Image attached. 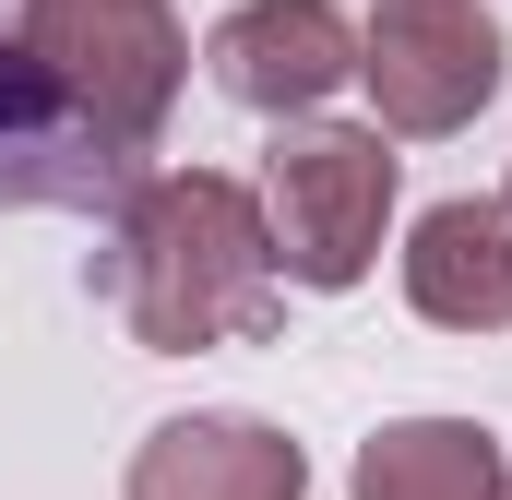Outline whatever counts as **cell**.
I'll return each mask as SVG.
<instances>
[{
  "label": "cell",
  "instance_id": "4",
  "mask_svg": "<svg viewBox=\"0 0 512 500\" xmlns=\"http://www.w3.org/2000/svg\"><path fill=\"white\" fill-rule=\"evenodd\" d=\"M358 72L393 131H465L501 96V24L477 0H382L358 24Z\"/></svg>",
  "mask_w": 512,
  "mask_h": 500
},
{
  "label": "cell",
  "instance_id": "6",
  "mask_svg": "<svg viewBox=\"0 0 512 500\" xmlns=\"http://www.w3.org/2000/svg\"><path fill=\"white\" fill-rule=\"evenodd\" d=\"M310 465L262 417H179L131 453V500H298Z\"/></svg>",
  "mask_w": 512,
  "mask_h": 500
},
{
  "label": "cell",
  "instance_id": "2",
  "mask_svg": "<svg viewBox=\"0 0 512 500\" xmlns=\"http://www.w3.org/2000/svg\"><path fill=\"white\" fill-rule=\"evenodd\" d=\"M24 60L72 96V120L108 155H143L179 108V12L167 0H24Z\"/></svg>",
  "mask_w": 512,
  "mask_h": 500
},
{
  "label": "cell",
  "instance_id": "1",
  "mask_svg": "<svg viewBox=\"0 0 512 500\" xmlns=\"http://www.w3.org/2000/svg\"><path fill=\"white\" fill-rule=\"evenodd\" d=\"M131 250V334L191 358V346H227L274 322V227L239 179L215 167H179V179H143L120 215Z\"/></svg>",
  "mask_w": 512,
  "mask_h": 500
},
{
  "label": "cell",
  "instance_id": "7",
  "mask_svg": "<svg viewBox=\"0 0 512 500\" xmlns=\"http://www.w3.org/2000/svg\"><path fill=\"white\" fill-rule=\"evenodd\" d=\"M405 298L453 334L512 322V203H429L405 239Z\"/></svg>",
  "mask_w": 512,
  "mask_h": 500
},
{
  "label": "cell",
  "instance_id": "3",
  "mask_svg": "<svg viewBox=\"0 0 512 500\" xmlns=\"http://www.w3.org/2000/svg\"><path fill=\"white\" fill-rule=\"evenodd\" d=\"M393 215V155L382 131H346V120H298L274 143V274L298 286H358L370 250H382Z\"/></svg>",
  "mask_w": 512,
  "mask_h": 500
},
{
  "label": "cell",
  "instance_id": "10",
  "mask_svg": "<svg viewBox=\"0 0 512 500\" xmlns=\"http://www.w3.org/2000/svg\"><path fill=\"white\" fill-rule=\"evenodd\" d=\"M501 500H512V489H501Z\"/></svg>",
  "mask_w": 512,
  "mask_h": 500
},
{
  "label": "cell",
  "instance_id": "9",
  "mask_svg": "<svg viewBox=\"0 0 512 500\" xmlns=\"http://www.w3.org/2000/svg\"><path fill=\"white\" fill-rule=\"evenodd\" d=\"M501 441L477 417H405L358 441V500H501Z\"/></svg>",
  "mask_w": 512,
  "mask_h": 500
},
{
  "label": "cell",
  "instance_id": "5",
  "mask_svg": "<svg viewBox=\"0 0 512 500\" xmlns=\"http://www.w3.org/2000/svg\"><path fill=\"white\" fill-rule=\"evenodd\" d=\"M215 84L262 108V120H298V108H322L346 72H358V24L334 12V0H251V12H227L215 24Z\"/></svg>",
  "mask_w": 512,
  "mask_h": 500
},
{
  "label": "cell",
  "instance_id": "8",
  "mask_svg": "<svg viewBox=\"0 0 512 500\" xmlns=\"http://www.w3.org/2000/svg\"><path fill=\"white\" fill-rule=\"evenodd\" d=\"M96 191H108V143L72 120V96L12 36L0 48V203H96Z\"/></svg>",
  "mask_w": 512,
  "mask_h": 500
}]
</instances>
